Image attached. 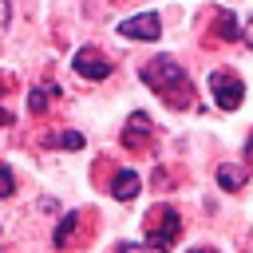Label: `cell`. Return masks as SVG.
I'll list each match as a JSON object with an SVG mask.
<instances>
[{"label":"cell","mask_w":253,"mask_h":253,"mask_svg":"<svg viewBox=\"0 0 253 253\" xmlns=\"http://www.w3.org/2000/svg\"><path fill=\"white\" fill-rule=\"evenodd\" d=\"M75 229H79V213H67L59 225H55V233H51V241L63 249V245H71L75 241Z\"/></svg>","instance_id":"8"},{"label":"cell","mask_w":253,"mask_h":253,"mask_svg":"<svg viewBox=\"0 0 253 253\" xmlns=\"http://www.w3.org/2000/svg\"><path fill=\"white\" fill-rule=\"evenodd\" d=\"M194 253H213V249H194Z\"/></svg>","instance_id":"17"},{"label":"cell","mask_w":253,"mask_h":253,"mask_svg":"<svg viewBox=\"0 0 253 253\" xmlns=\"http://www.w3.org/2000/svg\"><path fill=\"white\" fill-rule=\"evenodd\" d=\"M178 233H182L178 213H174L170 206H154L150 217H146V245L162 253V249H170V245L178 241Z\"/></svg>","instance_id":"2"},{"label":"cell","mask_w":253,"mask_h":253,"mask_svg":"<svg viewBox=\"0 0 253 253\" xmlns=\"http://www.w3.org/2000/svg\"><path fill=\"white\" fill-rule=\"evenodd\" d=\"M142 79H146L158 95H166V103H170V107H186V103L194 99V83H190V75H186V71H182V63H174L170 55L150 59V63L142 67Z\"/></svg>","instance_id":"1"},{"label":"cell","mask_w":253,"mask_h":253,"mask_svg":"<svg viewBox=\"0 0 253 253\" xmlns=\"http://www.w3.org/2000/svg\"><path fill=\"white\" fill-rule=\"evenodd\" d=\"M111 194H115L119 202H130V198L138 194V174H134V170H119L115 182H111Z\"/></svg>","instance_id":"7"},{"label":"cell","mask_w":253,"mask_h":253,"mask_svg":"<svg viewBox=\"0 0 253 253\" xmlns=\"http://www.w3.org/2000/svg\"><path fill=\"white\" fill-rule=\"evenodd\" d=\"M71 67H75V75H83V79H107V75H111V59H107L99 47H79L75 59H71Z\"/></svg>","instance_id":"5"},{"label":"cell","mask_w":253,"mask_h":253,"mask_svg":"<svg viewBox=\"0 0 253 253\" xmlns=\"http://www.w3.org/2000/svg\"><path fill=\"white\" fill-rule=\"evenodd\" d=\"M28 111H32V115H43V111H47V91H32V95H28Z\"/></svg>","instance_id":"11"},{"label":"cell","mask_w":253,"mask_h":253,"mask_svg":"<svg viewBox=\"0 0 253 253\" xmlns=\"http://www.w3.org/2000/svg\"><path fill=\"white\" fill-rule=\"evenodd\" d=\"M217 182H221L225 190H241V182H245V170H237V166H221V170H217Z\"/></svg>","instance_id":"10"},{"label":"cell","mask_w":253,"mask_h":253,"mask_svg":"<svg viewBox=\"0 0 253 253\" xmlns=\"http://www.w3.org/2000/svg\"><path fill=\"white\" fill-rule=\"evenodd\" d=\"M8 16H12V8H8V0H0V32L8 28Z\"/></svg>","instance_id":"14"},{"label":"cell","mask_w":253,"mask_h":253,"mask_svg":"<svg viewBox=\"0 0 253 253\" xmlns=\"http://www.w3.org/2000/svg\"><path fill=\"white\" fill-rule=\"evenodd\" d=\"M245 43H249V47H253V20H249V24H245Z\"/></svg>","instance_id":"16"},{"label":"cell","mask_w":253,"mask_h":253,"mask_svg":"<svg viewBox=\"0 0 253 253\" xmlns=\"http://www.w3.org/2000/svg\"><path fill=\"white\" fill-rule=\"evenodd\" d=\"M213 32H217L221 40H237V36H241V32H237V16H233V12H217Z\"/></svg>","instance_id":"9"},{"label":"cell","mask_w":253,"mask_h":253,"mask_svg":"<svg viewBox=\"0 0 253 253\" xmlns=\"http://www.w3.org/2000/svg\"><path fill=\"white\" fill-rule=\"evenodd\" d=\"M210 91H213V103L221 111H237L241 107V95H245V83L233 71H213L210 75Z\"/></svg>","instance_id":"3"},{"label":"cell","mask_w":253,"mask_h":253,"mask_svg":"<svg viewBox=\"0 0 253 253\" xmlns=\"http://www.w3.org/2000/svg\"><path fill=\"white\" fill-rule=\"evenodd\" d=\"M12 190H16V178H12V170L0 162V198H8Z\"/></svg>","instance_id":"12"},{"label":"cell","mask_w":253,"mask_h":253,"mask_svg":"<svg viewBox=\"0 0 253 253\" xmlns=\"http://www.w3.org/2000/svg\"><path fill=\"white\" fill-rule=\"evenodd\" d=\"M0 126H12V111H4V107H0Z\"/></svg>","instance_id":"15"},{"label":"cell","mask_w":253,"mask_h":253,"mask_svg":"<svg viewBox=\"0 0 253 253\" xmlns=\"http://www.w3.org/2000/svg\"><path fill=\"white\" fill-rule=\"evenodd\" d=\"M55 142H59V146H67V150H79V146H83V134H79V130H67V134H59Z\"/></svg>","instance_id":"13"},{"label":"cell","mask_w":253,"mask_h":253,"mask_svg":"<svg viewBox=\"0 0 253 253\" xmlns=\"http://www.w3.org/2000/svg\"><path fill=\"white\" fill-rule=\"evenodd\" d=\"M119 36H126V40H158V36H162V20H158V12L126 16V20L119 24Z\"/></svg>","instance_id":"4"},{"label":"cell","mask_w":253,"mask_h":253,"mask_svg":"<svg viewBox=\"0 0 253 253\" xmlns=\"http://www.w3.org/2000/svg\"><path fill=\"white\" fill-rule=\"evenodd\" d=\"M150 130H154V126H150V115H146V111H134L130 123H126V130H123V142H126V146H142V142L150 138Z\"/></svg>","instance_id":"6"}]
</instances>
